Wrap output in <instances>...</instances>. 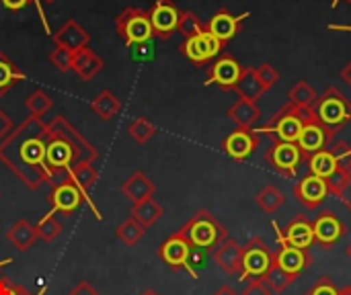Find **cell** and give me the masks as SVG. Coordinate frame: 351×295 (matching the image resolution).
Returning a JSON list of instances; mask_svg holds the SVG:
<instances>
[{
  "instance_id": "cell-10",
  "label": "cell",
  "mask_w": 351,
  "mask_h": 295,
  "mask_svg": "<svg viewBox=\"0 0 351 295\" xmlns=\"http://www.w3.org/2000/svg\"><path fill=\"white\" fill-rule=\"evenodd\" d=\"M224 49V43L218 41L212 33L204 31L195 37H189L185 39L181 45H179V51L193 64L202 66V64H208L210 60H214L216 55H220V51Z\"/></svg>"
},
{
  "instance_id": "cell-22",
  "label": "cell",
  "mask_w": 351,
  "mask_h": 295,
  "mask_svg": "<svg viewBox=\"0 0 351 295\" xmlns=\"http://www.w3.org/2000/svg\"><path fill=\"white\" fill-rule=\"evenodd\" d=\"M282 238L296 246V248H304L308 251L315 242V232H313V222L306 216H296L284 230H282Z\"/></svg>"
},
{
  "instance_id": "cell-1",
  "label": "cell",
  "mask_w": 351,
  "mask_h": 295,
  "mask_svg": "<svg viewBox=\"0 0 351 295\" xmlns=\"http://www.w3.org/2000/svg\"><path fill=\"white\" fill-rule=\"evenodd\" d=\"M47 123L29 115L0 142V162L31 191L47 183Z\"/></svg>"
},
{
  "instance_id": "cell-35",
  "label": "cell",
  "mask_w": 351,
  "mask_h": 295,
  "mask_svg": "<svg viewBox=\"0 0 351 295\" xmlns=\"http://www.w3.org/2000/svg\"><path fill=\"white\" fill-rule=\"evenodd\" d=\"M294 281H296V277L290 275V273H286L284 269H280L276 263L271 265V269H269V271L265 273V277H263V283L271 290V294H282V292H286Z\"/></svg>"
},
{
  "instance_id": "cell-21",
  "label": "cell",
  "mask_w": 351,
  "mask_h": 295,
  "mask_svg": "<svg viewBox=\"0 0 351 295\" xmlns=\"http://www.w3.org/2000/svg\"><path fill=\"white\" fill-rule=\"evenodd\" d=\"M51 37L58 47H66L70 51H78V49L86 47L90 41V33L86 29H82L74 18H68Z\"/></svg>"
},
{
  "instance_id": "cell-42",
  "label": "cell",
  "mask_w": 351,
  "mask_h": 295,
  "mask_svg": "<svg viewBox=\"0 0 351 295\" xmlns=\"http://www.w3.org/2000/svg\"><path fill=\"white\" fill-rule=\"evenodd\" d=\"M72 60H74V51L66 49V47H58L49 53V62L60 70V72H70L72 70Z\"/></svg>"
},
{
  "instance_id": "cell-18",
  "label": "cell",
  "mask_w": 351,
  "mask_h": 295,
  "mask_svg": "<svg viewBox=\"0 0 351 295\" xmlns=\"http://www.w3.org/2000/svg\"><path fill=\"white\" fill-rule=\"evenodd\" d=\"M249 16V12H243V14H232L230 10L226 8H220L208 23H206V31L212 33L218 41H222L224 45L237 35L241 33V27H243V21Z\"/></svg>"
},
{
  "instance_id": "cell-30",
  "label": "cell",
  "mask_w": 351,
  "mask_h": 295,
  "mask_svg": "<svg viewBox=\"0 0 351 295\" xmlns=\"http://www.w3.org/2000/svg\"><path fill=\"white\" fill-rule=\"evenodd\" d=\"M90 109H93V113H95L99 119L109 121V119H113V117L121 111V101H119L111 90H101V92L93 99Z\"/></svg>"
},
{
  "instance_id": "cell-50",
  "label": "cell",
  "mask_w": 351,
  "mask_h": 295,
  "mask_svg": "<svg viewBox=\"0 0 351 295\" xmlns=\"http://www.w3.org/2000/svg\"><path fill=\"white\" fill-rule=\"evenodd\" d=\"M68 295H99V292L90 285V283H86V281H80L72 292Z\"/></svg>"
},
{
  "instance_id": "cell-56",
  "label": "cell",
  "mask_w": 351,
  "mask_h": 295,
  "mask_svg": "<svg viewBox=\"0 0 351 295\" xmlns=\"http://www.w3.org/2000/svg\"><path fill=\"white\" fill-rule=\"evenodd\" d=\"M140 295H158V294H156L154 290H146V292H142V294H140Z\"/></svg>"
},
{
  "instance_id": "cell-61",
  "label": "cell",
  "mask_w": 351,
  "mask_h": 295,
  "mask_svg": "<svg viewBox=\"0 0 351 295\" xmlns=\"http://www.w3.org/2000/svg\"><path fill=\"white\" fill-rule=\"evenodd\" d=\"M348 292H350V294H351V285H348Z\"/></svg>"
},
{
  "instance_id": "cell-29",
  "label": "cell",
  "mask_w": 351,
  "mask_h": 295,
  "mask_svg": "<svg viewBox=\"0 0 351 295\" xmlns=\"http://www.w3.org/2000/svg\"><path fill=\"white\" fill-rule=\"evenodd\" d=\"M234 90L239 92V99H247V101H251V103H257V101L267 92L265 86L261 84V80L257 78L255 68H245V70H243V74H241V78H239Z\"/></svg>"
},
{
  "instance_id": "cell-41",
  "label": "cell",
  "mask_w": 351,
  "mask_h": 295,
  "mask_svg": "<svg viewBox=\"0 0 351 295\" xmlns=\"http://www.w3.org/2000/svg\"><path fill=\"white\" fill-rule=\"evenodd\" d=\"M329 150H331V154H333V158H335L337 166H339V168H343V170H348V172H351L350 144H348V142H343V140H339V142H333V144L329 146Z\"/></svg>"
},
{
  "instance_id": "cell-46",
  "label": "cell",
  "mask_w": 351,
  "mask_h": 295,
  "mask_svg": "<svg viewBox=\"0 0 351 295\" xmlns=\"http://www.w3.org/2000/svg\"><path fill=\"white\" fill-rule=\"evenodd\" d=\"M0 295H31V292H27L19 283H12L10 279H2L0 277Z\"/></svg>"
},
{
  "instance_id": "cell-62",
  "label": "cell",
  "mask_w": 351,
  "mask_h": 295,
  "mask_svg": "<svg viewBox=\"0 0 351 295\" xmlns=\"http://www.w3.org/2000/svg\"><path fill=\"white\" fill-rule=\"evenodd\" d=\"M350 2H351V0H350Z\"/></svg>"
},
{
  "instance_id": "cell-44",
  "label": "cell",
  "mask_w": 351,
  "mask_h": 295,
  "mask_svg": "<svg viewBox=\"0 0 351 295\" xmlns=\"http://www.w3.org/2000/svg\"><path fill=\"white\" fill-rule=\"evenodd\" d=\"M255 74L261 80V84L265 86V90H269L271 86H276L280 82V72L271 64H261L259 68H255Z\"/></svg>"
},
{
  "instance_id": "cell-48",
  "label": "cell",
  "mask_w": 351,
  "mask_h": 295,
  "mask_svg": "<svg viewBox=\"0 0 351 295\" xmlns=\"http://www.w3.org/2000/svg\"><path fill=\"white\" fill-rule=\"evenodd\" d=\"M243 295H271V290L263 283V279H253V281H249Z\"/></svg>"
},
{
  "instance_id": "cell-16",
  "label": "cell",
  "mask_w": 351,
  "mask_h": 295,
  "mask_svg": "<svg viewBox=\"0 0 351 295\" xmlns=\"http://www.w3.org/2000/svg\"><path fill=\"white\" fill-rule=\"evenodd\" d=\"M191 244L187 242V238L181 232L171 234L160 246H158V257L165 265H169L173 271H187L189 265V257H191Z\"/></svg>"
},
{
  "instance_id": "cell-34",
  "label": "cell",
  "mask_w": 351,
  "mask_h": 295,
  "mask_svg": "<svg viewBox=\"0 0 351 295\" xmlns=\"http://www.w3.org/2000/svg\"><path fill=\"white\" fill-rule=\"evenodd\" d=\"M255 201H257V205H259L265 214H276V211L284 205L286 197H284V193H282L276 185H267V187H263V189L259 191V195L255 197Z\"/></svg>"
},
{
  "instance_id": "cell-39",
  "label": "cell",
  "mask_w": 351,
  "mask_h": 295,
  "mask_svg": "<svg viewBox=\"0 0 351 295\" xmlns=\"http://www.w3.org/2000/svg\"><path fill=\"white\" fill-rule=\"evenodd\" d=\"M25 105H27V109H29V115H35V117H41V119H43V115L53 107V101L49 99V94H45V90L37 88V90H33V92L27 97Z\"/></svg>"
},
{
  "instance_id": "cell-13",
  "label": "cell",
  "mask_w": 351,
  "mask_h": 295,
  "mask_svg": "<svg viewBox=\"0 0 351 295\" xmlns=\"http://www.w3.org/2000/svg\"><path fill=\"white\" fill-rule=\"evenodd\" d=\"M49 205H51V211L53 214H62V216H72L84 201V195L82 191L70 181V179H64L62 183L53 185L51 187V193L47 197Z\"/></svg>"
},
{
  "instance_id": "cell-11",
  "label": "cell",
  "mask_w": 351,
  "mask_h": 295,
  "mask_svg": "<svg viewBox=\"0 0 351 295\" xmlns=\"http://www.w3.org/2000/svg\"><path fill=\"white\" fill-rule=\"evenodd\" d=\"M148 16H150V25L154 29V37L171 39L173 33H177L181 10L177 8V4L173 0H156L152 4V8L148 10Z\"/></svg>"
},
{
  "instance_id": "cell-45",
  "label": "cell",
  "mask_w": 351,
  "mask_h": 295,
  "mask_svg": "<svg viewBox=\"0 0 351 295\" xmlns=\"http://www.w3.org/2000/svg\"><path fill=\"white\" fill-rule=\"evenodd\" d=\"M341 290H337V285L333 283V279L323 277L321 281H317L304 295H339Z\"/></svg>"
},
{
  "instance_id": "cell-53",
  "label": "cell",
  "mask_w": 351,
  "mask_h": 295,
  "mask_svg": "<svg viewBox=\"0 0 351 295\" xmlns=\"http://www.w3.org/2000/svg\"><path fill=\"white\" fill-rule=\"evenodd\" d=\"M214 295H239V294H237L230 285H222V287H220V290H218Z\"/></svg>"
},
{
  "instance_id": "cell-24",
  "label": "cell",
  "mask_w": 351,
  "mask_h": 295,
  "mask_svg": "<svg viewBox=\"0 0 351 295\" xmlns=\"http://www.w3.org/2000/svg\"><path fill=\"white\" fill-rule=\"evenodd\" d=\"M156 191V185L142 172V170H136L123 185H121V193L134 203H140L148 197H152Z\"/></svg>"
},
{
  "instance_id": "cell-2",
  "label": "cell",
  "mask_w": 351,
  "mask_h": 295,
  "mask_svg": "<svg viewBox=\"0 0 351 295\" xmlns=\"http://www.w3.org/2000/svg\"><path fill=\"white\" fill-rule=\"evenodd\" d=\"M99 158L97 148L62 115H56L47 123L45 166L47 183L53 187L68 179V172L76 164H93Z\"/></svg>"
},
{
  "instance_id": "cell-60",
  "label": "cell",
  "mask_w": 351,
  "mask_h": 295,
  "mask_svg": "<svg viewBox=\"0 0 351 295\" xmlns=\"http://www.w3.org/2000/svg\"><path fill=\"white\" fill-rule=\"evenodd\" d=\"M39 2H41V0H39ZM43 2H45V4H51V2H56V0H43Z\"/></svg>"
},
{
  "instance_id": "cell-37",
  "label": "cell",
  "mask_w": 351,
  "mask_h": 295,
  "mask_svg": "<svg viewBox=\"0 0 351 295\" xmlns=\"http://www.w3.org/2000/svg\"><path fill=\"white\" fill-rule=\"evenodd\" d=\"M204 31H206V23H204L195 12H191V10L181 12L177 33H181L185 39H189V37H195V35H199V33H204Z\"/></svg>"
},
{
  "instance_id": "cell-15",
  "label": "cell",
  "mask_w": 351,
  "mask_h": 295,
  "mask_svg": "<svg viewBox=\"0 0 351 295\" xmlns=\"http://www.w3.org/2000/svg\"><path fill=\"white\" fill-rule=\"evenodd\" d=\"M259 142H261V136L257 133L255 127L253 129H241V127H237L230 136L224 138L222 150L232 160L243 162V160H247L259 148Z\"/></svg>"
},
{
  "instance_id": "cell-7",
  "label": "cell",
  "mask_w": 351,
  "mask_h": 295,
  "mask_svg": "<svg viewBox=\"0 0 351 295\" xmlns=\"http://www.w3.org/2000/svg\"><path fill=\"white\" fill-rule=\"evenodd\" d=\"M274 265V253L267 242L259 236L251 238L247 246H243V265L239 273V281H253L263 279L265 273Z\"/></svg>"
},
{
  "instance_id": "cell-31",
  "label": "cell",
  "mask_w": 351,
  "mask_h": 295,
  "mask_svg": "<svg viewBox=\"0 0 351 295\" xmlns=\"http://www.w3.org/2000/svg\"><path fill=\"white\" fill-rule=\"evenodd\" d=\"M21 80H25L23 70L14 66V62L4 51H0V97H4Z\"/></svg>"
},
{
  "instance_id": "cell-14",
  "label": "cell",
  "mask_w": 351,
  "mask_h": 295,
  "mask_svg": "<svg viewBox=\"0 0 351 295\" xmlns=\"http://www.w3.org/2000/svg\"><path fill=\"white\" fill-rule=\"evenodd\" d=\"M313 232H315V242H319L325 251H331L348 234V226L333 211L325 209L313 222Z\"/></svg>"
},
{
  "instance_id": "cell-38",
  "label": "cell",
  "mask_w": 351,
  "mask_h": 295,
  "mask_svg": "<svg viewBox=\"0 0 351 295\" xmlns=\"http://www.w3.org/2000/svg\"><path fill=\"white\" fill-rule=\"evenodd\" d=\"M35 230H37V236H39L43 242H53V240L62 234V224L56 220V214L49 211V214H45V216L37 222Z\"/></svg>"
},
{
  "instance_id": "cell-26",
  "label": "cell",
  "mask_w": 351,
  "mask_h": 295,
  "mask_svg": "<svg viewBox=\"0 0 351 295\" xmlns=\"http://www.w3.org/2000/svg\"><path fill=\"white\" fill-rule=\"evenodd\" d=\"M228 117L230 121L237 123V127L241 129H253L257 119L261 117V109L257 107V103H251L247 99H239L230 109H228Z\"/></svg>"
},
{
  "instance_id": "cell-23",
  "label": "cell",
  "mask_w": 351,
  "mask_h": 295,
  "mask_svg": "<svg viewBox=\"0 0 351 295\" xmlns=\"http://www.w3.org/2000/svg\"><path fill=\"white\" fill-rule=\"evenodd\" d=\"M68 179L82 191V195H84V201L88 203V207L93 209V214L97 216V220H101V214H99V209L95 207V203L90 201V197H88V191L93 189V185L99 181V172L95 170V166L93 164H76V166H72V170L68 172Z\"/></svg>"
},
{
  "instance_id": "cell-5",
  "label": "cell",
  "mask_w": 351,
  "mask_h": 295,
  "mask_svg": "<svg viewBox=\"0 0 351 295\" xmlns=\"http://www.w3.org/2000/svg\"><path fill=\"white\" fill-rule=\"evenodd\" d=\"M317 119L331 133L341 131L351 121V101L337 88L329 86L315 103Z\"/></svg>"
},
{
  "instance_id": "cell-25",
  "label": "cell",
  "mask_w": 351,
  "mask_h": 295,
  "mask_svg": "<svg viewBox=\"0 0 351 295\" xmlns=\"http://www.w3.org/2000/svg\"><path fill=\"white\" fill-rule=\"evenodd\" d=\"M72 70L76 72V76L80 80H93L101 70H103V60L88 47H82L78 51H74V60H72Z\"/></svg>"
},
{
  "instance_id": "cell-43",
  "label": "cell",
  "mask_w": 351,
  "mask_h": 295,
  "mask_svg": "<svg viewBox=\"0 0 351 295\" xmlns=\"http://www.w3.org/2000/svg\"><path fill=\"white\" fill-rule=\"evenodd\" d=\"M350 183V172L343 170V168H337L329 179H327V187H329V193L335 195V197H341V193L346 191Z\"/></svg>"
},
{
  "instance_id": "cell-49",
  "label": "cell",
  "mask_w": 351,
  "mask_h": 295,
  "mask_svg": "<svg viewBox=\"0 0 351 295\" xmlns=\"http://www.w3.org/2000/svg\"><path fill=\"white\" fill-rule=\"evenodd\" d=\"M12 129H14V125H12V119H10V117H8V115H6V113L0 109V142H2V140H4V138L10 133V131H12Z\"/></svg>"
},
{
  "instance_id": "cell-32",
  "label": "cell",
  "mask_w": 351,
  "mask_h": 295,
  "mask_svg": "<svg viewBox=\"0 0 351 295\" xmlns=\"http://www.w3.org/2000/svg\"><path fill=\"white\" fill-rule=\"evenodd\" d=\"M306 160H308L311 175L321 177V179H325V181L339 168L329 148H327V150H321V152H317V154H313V156H308Z\"/></svg>"
},
{
  "instance_id": "cell-17",
  "label": "cell",
  "mask_w": 351,
  "mask_h": 295,
  "mask_svg": "<svg viewBox=\"0 0 351 295\" xmlns=\"http://www.w3.org/2000/svg\"><path fill=\"white\" fill-rule=\"evenodd\" d=\"M294 197L300 205L306 209H317L327 197H329V187L327 181L315 175H306L294 185Z\"/></svg>"
},
{
  "instance_id": "cell-59",
  "label": "cell",
  "mask_w": 351,
  "mask_h": 295,
  "mask_svg": "<svg viewBox=\"0 0 351 295\" xmlns=\"http://www.w3.org/2000/svg\"><path fill=\"white\" fill-rule=\"evenodd\" d=\"M339 2H341V0H333V4H331V6H333V8H337V4H339Z\"/></svg>"
},
{
  "instance_id": "cell-8",
  "label": "cell",
  "mask_w": 351,
  "mask_h": 295,
  "mask_svg": "<svg viewBox=\"0 0 351 295\" xmlns=\"http://www.w3.org/2000/svg\"><path fill=\"white\" fill-rule=\"evenodd\" d=\"M265 160L278 175H282L286 179H294L298 175V168H300L304 156L296 144L271 140V146L265 152Z\"/></svg>"
},
{
  "instance_id": "cell-55",
  "label": "cell",
  "mask_w": 351,
  "mask_h": 295,
  "mask_svg": "<svg viewBox=\"0 0 351 295\" xmlns=\"http://www.w3.org/2000/svg\"><path fill=\"white\" fill-rule=\"evenodd\" d=\"M10 263H12V259H10V257H6V259H2V261H0V271H2L4 267H8Z\"/></svg>"
},
{
  "instance_id": "cell-51",
  "label": "cell",
  "mask_w": 351,
  "mask_h": 295,
  "mask_svg": "<svg viewBox=\"0 0 351 295\" xmlns=\"http://www.w3.org/2000/svg\"><path fill=\"white\" fill-rule=\"evenodd\" d=\"M339 199H341V203H343V205H346V207L351 211V172H350V183H348V187H346V191L341 193V197H339Z\"/></svg>"
},
{
  "instance_id": "cell-6",
  "label": "cell",
  "mask_w": 351,
  "mask_h": 295,
  "mask_svg": "<svg viewBox=\"0 0 351 295\" xmlns=\"http://www.w3.org/2000/svg\"><path fill=\"white\" fill-rule=\"evenodd\" d=\"M115 27L117 33L121 35V39L125 41V45L132 49L136 45L142 43H150L154 37V29L150 25V16L146 10L142 8H125L117 18H115Z\"/></svg>"
},
{
  "instance_id": "cell-57",
  "label": "cell",
  "mask_w": 351,
  "mask_h": 295,
  "mask_svg": "<svg viewBox=\"0 0 351 295\" xmlns=\"http://www.w3.org/2000/svg\"><path fill=\"white\" fill-rule=\"evenodd\" d=\"M339 295H351V294H350V292H348V287H343V290L339 292Z\"/></svg>"
},
{
  "instance_id": "cell-3",
  "label": "cell",
  "mask_w": 351,
  "mask_h": 295,
  "mask_svg": "<svg viewBox=\"0 0 351 295\" xmlns=\"http://www.w3.org/2000/svg\"><path fill=\"white\" fill-rule=\"evenodd\" d=\"M317 113L315 107H294L290 103H286L276 115H271L259 129V136H269L271 140H280V142H292L296 144L304 125L315 123Z\"/></svg>"
},
{
  "instance_id": "cell-33",
  "label": "cell",
  "mask_w": 351,
  "mask_h": 295,
  "mask_svg": "<svg viewBox=\"0 0 351 295\" xmlns=\"http://www.w3.org/2000/svg\"><path fill=\"white\" fill-rule=\"evenodd\" d=\"M317 99H319L317 90L306 80H298L288 90V103L294 105V107H315Z\"/></svg>"
},
{
  "instance_id": "cell-58",
  "label": "cell",
  "mask_w": 351,
  "mask_h": 295,
  "mask_svg": "<svg viewBox=\"0 0 351 295\" xmlns=\"http://www.w3.org/2000/svg\"><path fill=\"white\" fill-rule=\"evenodd\" d=\"M346 253H348V259H350V261H351V244H350V246H348V251H346Z\"/></svg>"
},
{
  "instance_id": "cell-9",
  "label": "cell",
  "mask_w": 351,
  "mask_h": 295,
  "mask_svg": "<svg viewBox=\"0 0 351 295\" xmlns=\"http://www.w3.org/2000/svg\"><path fill=\"white\" fill-rule=\"evenodd\" d=\"M274 226V230H276V236H278V253H274V263L280 267V269H284L286 273H290V275H294V277H298L306 267H311V263H313V257H311V253L308 251H304V248H296V246H292V244H288L284 238H282V228L274 222L271 224Z\"/></svg>"
},
{
  "instance_id": "cell-47",
  "label": "cell",
  "mask_w": 351,
  "mask_h": 295,
  "mask_svg": "<svg viewBox=\"0 0 351 295\" xmlns=\"http://www.w3.org/2000/svg\"><path fill=\"white\" fill-rule=\"evenodd\" d=\"M8 10H21V8H25L27 4H35L37 6V10H39V16L43 18V23H45V16H43V10H41V4H39V0H0Z\"/></svg>"
},
{
  "instance_id": "cell-54",
  "label": "cell",
  "mask_w": 351,
  "mask_h": 295,
  "mask_svg": "<svg viewBox=\"0 0 351 295\" xmlns=\"http://www.w3.org/2000/svg\"><path fill=\"white\" fill-rule=\"evenodd\" d=\"M329 29H333V31H350L351 33V25H329Z\"/></svg>"
},
{
  "instance_id": "cell-4",
  "label": "cell",
  "mask_w": 351,
  "mask_h": 295,
  "mask_svg": "<svg viewBox=\"0 0 351 295\" xmlns=\"http://www.w3.org/2000/svg\"><path fill=\"white\" fill-rule=\"evenodd\" d=\"M179 232L187 238V242L193 248H202V251H214L218 244H222L228 238L226 228L208 209L197 211Z\"/></svg>"
},
{
  "instance_id": "cell-28",
  "label": "cell",
  "mask_w": 351,
  "mask_h": 295,
  "mask_svg": "<svg viewBox=\"0 0 351 295\" xmlns=\"http://www.w3.org/2000/svg\"><path fill=\"white\" fill-rule=\"evenodd\" d=\"M8 242L19 251V253H27L33 248V244L37 242V230L33 224H29L27 220H19L8 232H6Z\"/></svg>"
},
{
  "instance_id": "cell-19",
  "label": "cell",
  "mask_w": 351,
  "mask_h": 295,
  "mask_svg": "<svg viewBox=\"0 0 351 295\" xmlns=\"http://www.w3.org/2000/svg\"><path fill=\"white\" fill-rule=\"evenodd\" d=\"M333 140H335V133H331L327 127H323L319 121H315V123L304 125L296 146L300 148V152L306 160L308 156H313L321 150H327L333 144Z\"/></svg>"
},
{
  "instance_id": "cell-27",
  "label": "cell",
  "mask_w": 351,
  "mask_h": 295,
  "mask_svg": "<svg viewBox=\"0 0 351 295\" xmlns=\"http://www.w3.org/2000/svg\"><path fill=\"white\" fill-rule=\"evenodd\" d=\"M130 214H132L130 218H134L144 230H148V228H152L162 218L165 209H162V205L154 197H148V199H144L140 203H134Z\"/></svg>"
},
{
  "instance_id": "cell-20",
  "label": "cell",
  "mask_w": 351,
  "mask_h": 295,
  "mask_svg": "<svg viewBox=\"0 0 351 295\" xmlns=\"http://www.w3.org/2000/svg\"><path fill=\"white\" fill-rule=\"evenodd\" d=\"M214 263L226 273V275H239L241 273V265H243V246L232 240L226 238L222 244H218L214 248Z\"/></svg>"
},
{
  "instance_id": "cell-52",
  "label": "cell",
  "mask_w": 351,
  "mask_h": 295,
  "mask_svg": "<svg viewBox=\"0 0 351 295\" xmlns=\"http://www.w3.org/2000/svg\"><path fill=\"white\" fill-rule=\"evenodd\" d=\"M341 78H343V80H346V82L351 86V62L346 66V68H343V70H341Z\"/></svg>"
},
{
  "instance_id": "cell-36",
  "label": "cell",
  "mask_w": 351,
  "mask_h": 295,
  "mask_svg": "<svg viewBox=\"0 0 351 295\" xmlns=\"http://www.w3.org/2000/svg\"><path fill=\"white\" fill-rule=\"evenodd\" d=\"M144 228L134 220V218H128L125 222H121L115 230L117 238L125 244V246H136L142 238H144Z\"/></svg>"
},
{
  "instance_id": "cell-40",
  "label": "cell",
  "mask_w": 351,
  "mask_h": 295,
  "mask_svg": "<svg viewBox=\"0 0 351 295\" xmlns=\"http://www.w3.org/2000/svg\"><path fill=\"white\" fill-rule=\"evenodd\" d=\"M130 138L138 144H146L156 136V127L146 119V117H138L130 123Z\"/></svg>"
},
{
  "instance_id": "cell-12",
  "label": "cell",
  "mask_w": 351,
  "mask_h": 295,
  "mask_svg": "<svg viewBox=\"0 0 351 295\" xmlns=\"http://www.w3.org/2000/svg\"><path fill=\"white\" fill-rule=\"evenodd\" d=\"M245 66L239 64V60L232 53H222L218 60L210 66L208 70V82L206 84H216L222 90H234Z\"/></svg>"
}]
</instances>
